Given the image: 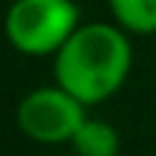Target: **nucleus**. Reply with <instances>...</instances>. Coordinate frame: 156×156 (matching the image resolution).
I'll use <instances>...</instances> for the list:
<instances>
[{"instance_id":"4","label":"nucleus","mask_w":156,"mask_h":156,"mask_svg":"<svg viewBox=\"0 0 156 156\" xmlns=\"http://www.w3.org/2000/svg\"><path fill=\"white\" fill-rule=\"evenodd\" d=\"M69 145L74 148L77 156H118L121 134L112 123L101 118H85Z\"/></svg>"},{"instance_id":"2","label":"nucleus","mask_w":156,"mask_h":156,"mask_svg":"<svg viewBox=\"0 0 156 156\" xmlns=\"http://www.w3.org/2000/svg\"><path fill=\"white\" fill-rule=\"evenodd\" d=\"M80 25L74 0H14L3 19L8 44L27 58H55Z\"/></svg>"},{"instance_id":"3","label":"nucleus","mask_w":156,"mask_h":156,"mask_svg":"<svg viewBox=\"0 0 156 156\" xmlns=\"http://www.w3.org/2000/svg\"><path fill=\"white\" fill-rule=\"evenodd\" d=\"M85 110L88 107L77 96L55 82L47 88H33L19 99L16 126L27 140L38 145H63L71 143V137L88 118Z\"/></svg>"},{"instance_id":"1","label":"nucleus","mask_w":156,"mask_h":156,"mask_svg":"<svg viewBox=\"0 0 156 156\" xmlns=\"http://www.w3.org/2000/svg\"><path fill=\"white\" fill-rule=\"evenodd\" d=\"M129 33L115 22H85L55 55V82L85 107L115 96L132 71Z\"/></svg>"},{"instance_id":"5","label":"nucleus","mask_w":156,"mask_h":156,"mask_svg":"<svg viewBox=\"0 0 156 156\" xmlns=\"http://www.w3.org/2000/svg\"><path fill=\"white\" fill-rule=\"evenodd\" d=\"M107 3L115 25L129 36L156 33V0H107Z\"/></svg>"}]
</instances>
